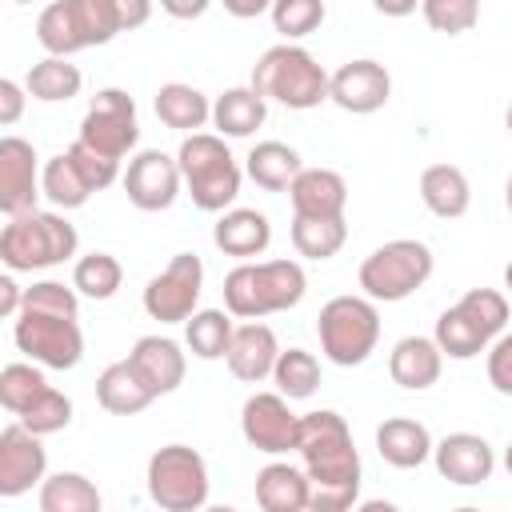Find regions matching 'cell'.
<instances>
[{"label":"cell","instance_id":"17","mask_svg":"<svg viewBox=\"0 0 512 512\" xmlns=\"http://www.w3.org/2000/svg\"><path fill=\"white\" fill-rule=\"evenodd\" d=\"M44 192L40 168H36V148L20 136L0 140V208L8 216L36 208V196Z\"/></svg>","mask_w":512,"mask_h":512},{"label":"cell","instance_id":"54","mask_svg":"<svg viewBox=\"0 0 512 512\" xmlns=\"http://www.w3.org/2000/svg\"><path fill=\"white\" fill-rule=\"evenodd\" d=\"M504 468H508V476H512V444L504 448Z\"/></svg>","mask_w":512,"mask_h":512},{"label":"cell","instance_id":"38","mask_svg":"<svg viewBox=\"0 0 512 512\" xmlns=\"http://www.w3.org/2000/svg\"><path fill=\"white\" fill-rule=\"evenodd\" d=\"M120 284H124V268L112 252H88L72 268V288L88 300H108L120 292Z\"/></svg>","mask_w":512,"mask_h":512},{"label":"cell","instance_id":"29","mask_svg":"<svg viewBox=\"0 0 512 512\" xmlns=\"http://www.w3.org/2000/svg\"><path fill=\"white\" fill-rule=\"evenodd\" d=\"M420 200L432 216L440 220H456L468 212L472 204V188H468V176L456 168V164H432L420 172Z\"/></svg>","mask_w":512,"mask_h":512},{"label":"cell","instance_id":"34","mask_svg":"<svg viewBox=\"0 0 512 512\" xmlns=\"http://www.w3.org/2000/svg\"><path fill=\"white\" fill-rule=\"evenodd\" d=\"M232 312H220V308H196L188 320H184V344L192 348V356L200 360H220L232 344V332L236 324L228 320Z\"/></svg>","mask_w":512,"mask_h":512},{"label":"cell","instance_id":"35","mask_svg":"<svg viewBox=\"0 0 512 512\" xmlns=\"http://www.w3.org/2000/svg\"><path fill=\"white\" fill-rule=\"evenodd\" d=\"M40 184H44V196L56 204V208H84L88 204V196L96 192L92 184H88V176L80 172V164L68 156V152H60V156H52L48 164H44V172H40Z\"/></svg>","mask_w":512,"mask_h":512},{"label":"cell","instance_id":"8","mask_svg":"<svg viewBox=\"0 0 512 512\" xmlns=\"http://www.w3.org/2000/svg\"><path fill=\"white\" fill-rule=\"evenodd\" d=\"M436 260L432 248L424 240H388L380 248H372L356 272L364 296H372L376 304H396L408 300L416 288H424V280L432 276Z\"/></svg>","mask_w":512,"mask_h":512},{"label":"cell","instance_id":"4","mask_svg":"<svg viewBox=\"0 0 512 512\" xmlns=\"http://www.w3.org/2000/svg\"><path fill=\"white\" fill-rule=\"evenodd\" d=\"M248 84L264 100H276L292 112H308V108H320L328 100L332 76L324 72V64L308 48L284 40V44H272L268 52H260V60L252 64Z\"/></svg>","mask_w":512,"mask_h":512},{"label":"cell","instance_id":"30","mask_svg":"<svg viewBox=\"0 0 512 512\" xmlns=\"http://www.w3.org/2000/svg\"><path fill=\"white\" fill-rule=\"evenodd\" d=\"M152 108H156L160 124H164V128H176V132H196V128H204V124L212 120L208 96H204L200 88H192V84H180V80L160 84Z\"/></svg>","mask_w":512,"mask_h":512},{"label":"cell","instance_id":"23","mask_svg":"<svg viewBox=\"0 0 512 512\" xmlns=\"http://www.w3.org/2000/svg\"><path fill=\"white\" fill-rule=\"evenodd\" d=\"M308 500H312V484L304 468L288 460H272L256 472V504L264 512H304Z\"/></svg>","mask_w":512,"mask_h":512},{"label":"cell","instance_id":"14","mask_svg":"<svg viewBox=\"0 0 512 512\" xmlns=\"http://www.w3.org/2000/svg\"><path fill=\"white\" fill-rule=\"evenodd\" d=\"M180 184H184V176H180L176 156H168L160 148L136 152L128 160V168H124V192H128V200L140 212H164V208H172L176 196H180Z\"/></svg>","mask_w":512,"mask_h":512},{"label":"cell","instance_id":"56","mask_svg":"<svg viewBox=\"0 0 512 512\" xmlns=\"http://www.w3.org/2000/svg\"><path fill=\"white\" fill-rule=\"evenodd\" d=\"M12 4H32V0H12Z\"/></svg>","mask_w":512,"mask_h":512},{"label":"cell","instance_id":"27","mask_svg":"<svg viewBox=\"0 0 512 512\" xmlns=\"http://www.w3.org/2000/svg\"><path fill=\"white\" fill-rule=\"evenodd\" d=\"M268 116V100L252 88V84H240V88H224L216 100H212V124L220 136H232V140H244L252 136Z\"/></svg>","mask_w":512,"mask_h":512},{"label":"cell","instance_id":"46","mask_svg":"<svg viewBox=\"0 0 512 512\" xmlns=\"http://www.w3.org/2000/svg\"><path fill=\"white\" fill-rule=\"evenodd\" d=\"M488 384L500 396H512V332H500L488 344Z\"/></svg>","mask_w":512,"mask_h":512},{"label":"cell","instance_id":"51","mask_svg":"<svg viewBox=\"0 0 512 512\" xmlns=\"http://www.w3.org/2000/svg\"><path fill=\"white\" fill-rule=\"evenodd\" d=\"M372 8H376L380 16L400 20V16H412V12L420 8V0H372Z\"/></svg>","mask_w":512,"mask_h":512},{"label":"cell","instance_id":"5","mask_svg":"<svg viewBox=\"0 0 512 512\" xmlns=\"http://www.w3.org/2000/svg\"><path fill=\"white\" fill-rule=\"evenodd\" d=\"M80 248L76 224L64 220V212H16L8 216L0 232V260L8 272H36V268H56L72 260Z\"/></svg>","mask_w":512,"mask_h":512},{"label":"cell","instance_id":"20","mask_svg":"<svg viewBox=\"0 0 512 512\" xmlns=\"http://www.w3.org/2000/svg\"><path fill=\"white\" fill-rule=\"evenodd\" d=\"M440 368H444V352H440L436 336H404L388 352V376H392V384H400L408 392L432 388L440 380Z\"/></svg>","mask_w":512,"mask_h":512},{"label":"cell","instance_id":"10","mask_svg":"<svg viewBox=\"0 0 512 512\" xmlns=\"http://www.w3.org/2000/svg\"><path fill=\"white\" fill-rule=\"evenodd\" d=\"M12 340H16V348L28 360H36L40 368H56V372L76 368L80 356H84V332H80L76 316L20 308L16 328H12Z\"/></svg>","mask_w":512,"mask_h":512},{"label":"cell","instance_id":"24","mask_svg":"<svg viewBox=\"0 0 512 512\" xmlns=\"http://www.w3.org/2000/svg\"><path fill=\"white\" fill-rule=\"evenodd\" d=\"M212 240H216V248H220L224 256L248 260V256H260V252L272 244V224H268V216L256 212V208H228V212H220V220L212 224Z\"/></svg>","mask_w":512,"mask_h":512},{"label":"cell","instance_id":"42","mask_svg":"<svg viewBox=\"0 0 512 512\" xmlns=\"http://www.w3.org/2000/svg\"><path fill=\"white\" fill-rule=\"evenodd\" d=\"M420 12H424V20H428L432 32L460 36V32H472L476 28L480 0H420Z\"/></svg>","mask_w":512,"mask_h":512},{"label":"cell","instance_id":"28","mask_svg":"<svg viewBox=\"0 0 512 512\" xmlns=\"http://www.w3.org/2000/svg\"><path fill=\"white\" fill-rule=\"evenodd\" d=\"M300 152L284 140H260L252 144V152L244 156V172L256 188L264 192H288V184L300 176Z\"/></svg>","mask_w":512,"mask_h":512},{"label":"cell","instance_id":"25","mask_svg":"<svg viewBox=\"0 0 512 512\" xmlns=\"http://www.w3.org/2000/svg\"><path fill=\"white\" fill-rule=\"evenodd\" d=\"M432 432L412 416H388L376 428V452L392 468H420L432 456Z\"/></svg>","mask_w":512,"mask_h":512},{"label":"cell","instance_id":"15","mask_svg":"<svg viewBox=\"0 0 512 512\" xmlns=\"http://www.w3.org/2000/svg\"><path fill=\"white\" fill-rule=\"evenodd\" d=\"M388 96H392V76L380 60H348L332 72V84H328V100L352 116L380 112Z\"/></svg>","mask_w":512,"mask_h":512},{"label":"cell","instance_id":"52","mask_svg":"<svg viewBox=\"0 0 512 512\" xmlns=\"http://www.w3.org/2000/svg\"><path fill=\"white\" fill-rule=\"evenodd\" d=\"M504 204H508V212H512V176H508V184H504Z\"/></svg>","mask_w":512,"mask_h":512},{"label":"cell","instance_id":"39","mask_svg":"<svg viewBox=\"0 0 512 512\" xmlns=\"http://www.w3.org/2000/svg\"><path fill=\"white\" fill-rule=\"evenodd\" d=\"M44 388H48V380H44V372L36 368V360H32V364H4V368H0V404H4L12 416H20Z\"/></svg>","mask_w":512,"mask_h":512},{"label":"cell","instance_id":"13","mask_svg":"<svg viewBox=\"0 0 512 512\" xmlns=\"http://www.w3.org/2000/svg\"><path fill=\"white\" fill-rule=\"evenodd\" d=\"M240 432L256 452H268V456L296 452L300 416L288 408L284 392H252L240 408Z\"/></svg>","mask_w":512,"mask_h":512},{"label":"cell","instance_id":"9","mask_svg":"<svg viewBox=\"0 0 512 512\" xmlns=\"http://www.w3.org/2000/svg\"><path fill=\"white\" fill-rule=\"evenodd\" d=\"M148 496L164 512H196L208 504V464L188 444H164L148 456Z\"/></svg>","mask_w":512,"mask_h":512},{"label":"cell","instance_id":"18","mask_svg":"<svg viewBox=\"0 0 512 512\" xmlns=\"http://www.w3.org/2000/svg\"><path fill=\"white\" fill-rule=\"evenodd\" d=\"M432 460H436V472L448 484H460V488L484 484L492 476V468H496L492 444L484 436H476V432H448L444 440H436Z\"/></svg>","mask_w":512,"mask_h":512},{"label":"cell","instance_id":"49","mask_svg":"<svg viewBox=\"0 0 512 512\" xmlns=\"http://www.w3.org/2000/svg\"><path fill=\"white\" fill-rule=\"evenodd\" d=\"M212 0H160V8L172 16V20H196L208 12Z\"/></svg>","mask_w":512,"mask_h":512},{"label":"cell","instance_id":"22","mask_svg":"<svg viewBox=\"0 0 512 512\" xmlns=\"http://www.w3.org/2000/svg\"><path fill=\"white\" fill-rule=\"evenodd\" d=\"M292 216H344L348 208V184L332 168H300V176L288 184Z\"/></svg>","mask_w":512,"mask_h":512},{"label":"cell","instance_id":"37","mask_svg":"<svg viewBox=\"0 0 512 512\" xmlns=\"http://www.w3.org/2000/svg\"><path fill=\"white\" fill-rule=\"evenodd\" d=\"M272 384L288 400H308L320 388V360L308 348H280L276 368H272Z\"/></svg>","mask_w":512,"mask_h":512},{"label":"cell","instance_id":"44","mask_svg":"<svg viewBox=\"0 0 512 512\" xmlns=\"http://www.w3.org/2000/svg\"><path fill=\"white\" fill-rule=\"evenodd\" d=\"M24 308L56 312V316H76L80 312V292L60 284V280H36L32 288H24Z\"/></svg>","mask_w":512,"mask_h":512},{"label":"cell","instance_id":"36","mask_svg":"<svg viewBox=\"0 0 512 512\" xmlns=\"http://www.w3.org/2000/svg\"><path fill=\"white\" fill-rule=\"evenodd\" d=\"M436 344H440V352L444 356H452V360H472V356H480V352H488V336L472 324V316L460 308V304H452V308H444L440 312V320H436Z\"/></svg>","mask_w":512,"mask_h":512},{"label":"cell","instance_id":"41","mask_svg":"<svg viewBox=\"0 0 512 512\" xmlns=\"http://www.w3.org/2000/svg\"><path fill=\"white\" fill-rule=\"evenodd\" d=\"M324 0H276L272 4V28L284 40H304L324 24Z\"/></svg>","mask_w":512,"mask_h":512},{"label":"cell","instance_id":"45","mask_svg":"<svg viewBox=\"0 0 512 512\" xmlns=\"http://www.w3.org/2000/svg\"><path fill=\"white\" fill-rule=\"evenodd\" d=\"M68 156L80 164V172L88 176V184L100 192V188H108L116 176H120V160H112V156H104V152H96V148H88L84 140H76L72 148H68Z\"/></svg>","mask_w":512,"mask_h":512},{"label":"cell","instance_id":"6","mask_svg":"<svg viewBox=\"0 0 512 512\" xmlns=\"http://www.w3.org/2000/svg\"><path fill=\"white\" fill-rule=\"evenodd\" d=\"M176 164H180L184 188H188V196H192V204L200 212H224L240 196L244 172H240L236 156L228 152L224 136L188 132L180 152H176Z\"/></svg>","mask_w":512,"mask_h":512},{"label":"cell","instance_id":"33","mask_svg":"<svg viewBox=\"0 0 512 512\" xmlns=\"http://www.w3.org/2000/svg\"><path fill=\"white\" fill-rule=\"evenodd\" d=\"M348 240L344 216H292V248L308 260H332Z\"/></svg>","mask_w":512,"mask_h":512},{"label":"cell","instance_id":"53","mask_svg":"<svg viewBox=\"0 0 512 512\" xmlns=\"http://www.w3.org/2000/svg\"><path fill=\"white\" fill-rule=\"evenodd\" d=\"M504 288L512 292V260H508V268H504Z\"/></svg>","mask_w":512,"mask_h":512},{"label":"cell","instance_id":"48","mask_svg":"<svg viewBox=\"0 0 512 512\" xmlns=\"http://www.w3.org/2000/svg\"><path fill=\"white\" fill-rule=\"evenodd\" d=\"M20 308H24V292H20V284H16L12 276H0V316L16 320Z\"/></svg>","mask_w":512,"mask_h":512},{"label":"cell","instance_id":"2","mask_svg":"<svg viewBox=\"0 0 512 512\" xmlns=\"http://www.w3.org/2000/svg\"><path fill=\"white\" fill-rule=\"evenodd\" d=\"M148 16L152 0H52L36 20V40L48 56H76L148 24Z\"/></svg>","mask_w":512,"mask_h":512},{"label":"cell","instance_id":"7","mask_svg":"<svg viewBox=\"0 0 512 512\" xmlns=\"http://www.w3.org/2000/svg\"><path fill=\"white\" fill-rule=\"evenodd\" d=\"M320 352L340 364L356 368L364 364L380 344V312L372 296H332L316 316Z\"/></svg>","mask_w":512,"mask_h":512},{"label":"cell","instance_id":"32","mask_svg":"<svg viewBox=\"0 0 512 512\" xmlns=\"http://www.w3.org/2000/svg\"><path fill=\"white\" fill-rule=\"evenodd\" d=\"M100 488L80 472H52L40 484V512H100Z\"/></svg>","mask_w":512,"mask_h":512},{"label":"cell","instance_id":"55","mask_svg":"<svg viewBox=\"0 0 512 512\" xmlns=\"http://www.w3.org/2000/svg\"><path fill=\"white\" fill-rule=\"evenodd\" d=\"M504 128H508V136H512V104H508V112H504Z\"/></svg>","mask_w":512,"mask_h":512},{"label":"cell","instance_id":"1","mask_svg":"<svg viewBox=\"0 0 512 512\" xmlns=\"http://www.w3.org/2000/svg\"><path fill=\"white\" fill-rule=\"evenodd\" d=\"M296 452L312 484V512H344L360 500V452L340 412L320 408L300 416Z\"/></svg>","mask_w":512,"mask_h":512},{"label":"cell","instance_id":"26","mask_svg":"<svg viewBox=\"0 0 512 512\" xmlns=\"http://www.w3.org/2000/svg\"><path fill=\"white\" fill-rule=\"evenodd\" d=\"M96 400L112 416H136L156 400V392L140 380V372L128 360H116L96 376Z\"/></svg>","mask_w":512,"mask_h":512},{"label":"cell","instance_id":"16","mask_svg":"<svg viewBox=\"0 0 512 512\" xmlns=\"http://www.w3.org/2000/svg\"><path fill=\"white\" fill-rule=\"evenodd\" d=\"M48 452L32 428L20 420L0 432V496H24L32 484H44Z\"/></svg>","mask_w":512,"mask_h":512},{"label":"cell","instance_id":"40","mask_svg":"<svg viewBox=\"0 0 512 512\" xmlns=\"http://www.w3.org/2000/svg\"><path fill=\"white\" fill-rule=\"evenodd\" d=\"M24 428H32L36 436H52V432H64L72 424V400L60 392V388H44L20 416H16Z\"/></svg>","mask_w":512,"mask_h":512},{"label":"cell","instance_id":"50","mask_svg":"<svg viewBox=\"0 0 512 512\" xmlns=\"http://www.w3.org/2000/svg\"><path fill=\"white\" fill-rule=\"evenodd\" d=\"M220 4H224L228 16H236V20H252V16H260V12H272L276 0H220Z\"/></svg>","mask_w":512,"mask_h":512},{"label":"cell","instance_id":"19","mask_svg":"<svg viewBox=\"0 0 512 512\" xmlns=\"http://www.w3.org/2000/svg\"><path fill=\"white\" fill-rule=\"evenodd\" d=\"M276 356H280L276 332H272L268 324H260V320L240 324V328L232 332L228 352H224L228 372H232L236 380H244V384H260V380H268L272 368H276Z\"/></svg>","mask_w":512,"mask_h":512},{"label":"cell","instance_id":"21","mask_svg":"<svg viewBox=\"0 0 512 512\" xmlns=\"http://www.w3.org/2000/svg\"><path fill=\"white\" fill-rule=\"evenodd\" d=\"M128 364L140 372V380H144L156 396L176 392V388L184 384V368H188L180 344L168 340V336H140V340L132 344V352H128Z\"/></svg>","mask_w":512,"mask_h":512},{"label":"cell","instance_id":"3","mask_svg":"<svg viewBox=\"0 0 512 512\" xmlns=\"http://www.w3.org/2000/svg\"><path fill=\"white\" fill-rule=\"evenodd\" d=\"M308 276L296 260H256L236 264L224 276V308L240 320H260L272 312H288L304 300Z\"/></svg>","mask_w":512,"mask_h":512},{"label":"cell","instance_id":"11","mask_svg":"<svg viewBox=\"0 0 512 512\" xmlns=\"http://www.w3.org/2000/svg\"><path fill=\"white\" fill-rule=\"evenodd\" d=\"M88 148L112 156V160H124L136 140H140V120H136V100L124 92V88H100L80 120V136Z\"/></svg>","mask_w":512,"mask_h":512},{"label":"cell","instance_id":"43","mask_svg":"<svg viewBox=\"0 0 512 512\" xmlns=\"http://www.w3.org/2000/svg\"><path fill=\"white\" fill-rule=\"evenodd\" d=\"M456 304L472 316V324H476L488 340H496V336L504 332V324H508V300H504V292H496V288H472V292H464Z\"/></svg>","mask_w":512,"mask_h":512},{"label":"cell","instance_id":"31","mask_svg":"<svg viewBox=\"0 0 512 512\" xmlns=\"http://www.w3.org/2000/svg\"><path fill=\"white\" fill-rule=\"evenodd\" d=\"M80 84H84V76H80V68L68 56H44L24 76L28 96L32 100H44V104H60V100L80 96Z\"/></svg>","mask_w":512,"mask_h":512},{"label":"cell","instance_id":"12","mask_svg":"<svg viewBox=\"0 0 512 512\" xmlns=\"http://www.w3.org/2000/svg\"><path fill=\"white\" fill-rule=\"evenodd\" d=\"M204 292V264L196 252H176L164 272H156L144 284V312L160 324H184Z\"/></svg>","mask_w":512,"mask_h":512},{"label":"cell","instance_id":"47","mask_svg":"<svg viewBox=\"0 0 512 512\" xmlns=\"http://www.w3.org/2000/svg\"><path fill=\"white\" fill-rule=\"evenodd\" d=\"M24 84H16L12 76H4L0 80V124L4 128H12L16 120H20V112H24Z\"/></svg>","mask_w":512,"mask_h":512}]
</instances>
